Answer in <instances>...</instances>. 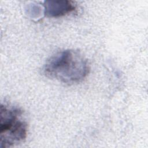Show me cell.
Returning <instances> with one entry per match:
<instances>
[{
	"instance_id": "cell-1",
	"label": "cell",
	"mask_w": 148,
	"mask_h": 148,
	"mask_svg": "<svg viewBox=\"0 0 148 148\" xmlns=\"http://www.w3.org/2000/svg\"><path fill=\"white\" fill-rule=\"evenodd\" d=\"M89 69L84 57L77 51L66 49L47 59L42 72L47 77L69 85L82 81L87 76Z\"/></svg>"
},
{
	"instance_id": "cell-2",
	"label": "cell",
	"mask_w": 148,
	"mask_h": 148,
	"mask_svg": "<svg viewBox=\"0 0 148 148\" xmlns=\"http://www.w3.org/2000/svg\"><path fill=\"white\" fill-rule=\"evenodd\" d=\"M28 125L23 110L17 106L1 103L0 110V147H10L25 139Z\"/></svg>"
},
{
	"instance_id": "cell-3",
	"label": "cell",
	"mask_w": 148,
	"mask_h": 148,
	"mask_svg": "<svg viewBox=\"0 0 148 148\" xmlns=\"http://www.w3.org/2000/svg\"><path fill=\"white\" fill-rule=\"evenodd\" d=\"M44 6L45 14L50 17H61L75 9V5L69 1H47Z\"/></svg>"
}]
</instances>
